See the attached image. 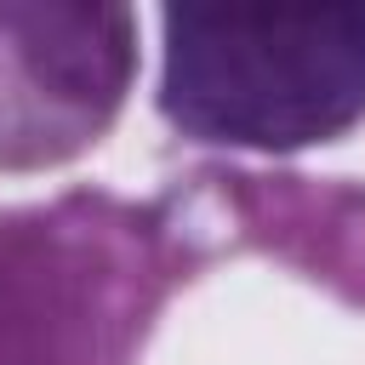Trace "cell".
Listing matches in <instances>:
<instances>
[{
	"mask_svg": "<svg viewBox=\"0 0 365 365\" xmlns=\"http://www.w3.org/2000/svg\"><path fill=\"white\" fill-rule=\"evenodd\" d=\"M211 262L171 182L154 200L74 182L0 205V365H137L165 302Z\"/></svg>",
	"mask_w": 365,
	"mask_h": 365,
	"instance_id": "cell-1",
	"label": "cell"
},
{
	"mask_svg": "<svg viewBox=\"0 0 365 365\" xmlns=\"http://www.w3.org/2000/svg\"><path fill=\"white\" fill-rule=\"evenodd\" d=\"M154 114L200 148L302 154L365 125V6L160 11Z\"/></svg>",
	"mask_w": 365,
	"mask_h": 365,
	"instance_id": "cell-2",
	"label": "cell"
},
{
	"mask_svg": "<svg viewBox=\"0 0 365 365\" xmlns=\"http://www.w3.org/2000/svg\"><path fill=\"white\" fill-rule=\"evenodd\" d=\"M137 86V11L0 0V171H51L103 143Z\"/></svg>",
	"mask_w": 365,
	"mask_h": 365,
	"instance_id": "cell-3",
	"label": "cell"
},
{
	"mask_svg": "<svg viewBox=\"0 0 365 365\" xmlns=\"http://www.w3.org/2000/svg\"><path fill=\"white\" fill-rule=\"evenodd\" d=\"M171 188L205 222L217 257L262 251L302 279L365 308V182L297 177V171H240L222 160L188 165Z\"/></svg>",
	"mask_w": 365,
	"mask_h": 365,
	"instance_id": "cell-4",
	"label": "cell"
}]
</instances>
